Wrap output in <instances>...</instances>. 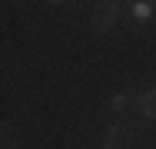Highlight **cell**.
I'll use <instances>...</instances> for the list:
<instances>
[{"instance_id":"cell-4","label":"cell","mask_w":156,"mask_h":149,"mask_svg":"<svg viewBox=\"0 0 156 149\" xmlns=\"http://www.w3.org/2000/svg\"><path fill=\"white\" fill-rule=\"evenodd\" d=\"M123 106H126V96L116 93V96H113V109H123Z\"/></svg>"},{"instance_id":"cell-9","label":"cell","mask_w":156,"mask_h":149,"mask_svg":"<svg viewBox=\"0 0 156 149\" xmlns=\"http://www.w3.org/2000/svg\"><path fill=\"white\" fill-rule=\"evenodd\" d=\"M47 3H63V0H47Z\"/></svg>"},{"instance_id":"cell-6","label":"cell","mask_w":156,"mask_h":149,"mask_svg":"<svg viewBox=\"0 0 156 149\" xmlns=\"http://www.w3.org/2000/svg\"><path fill=\"white\" fill-rule=\"evenodd\" d=\"M7 143H10V133H7V126L0 123V146H7Z\"/></svg>"},{"instance_id":"cell-2","label":"cell","mask_w":156,"mask_h":149,"mask_svg":"<svg viewBox=\"0 0 156 149\" xmlns=\"http://www.w3.org/2000/svg\"><path fill=\"white\" fill-rule=\"evenodd\" d=\"M129 146H133V133L120 123H113L103 136V149H129Z\"/></svg>"},{"instance_id":"cell-3","label":"cell","mask_w":156,"mask_h":149,"mask_svg":"<svg viewBox=\"0 0 156 149\" xmlns=\"http://www.w3.org/2000/svg\"><path fill=\"white\" fill-rule=\"evenodd\" d=\"M136 103H140V113H143V116L156 119V89H143V93L136 96Z\"/></svg>"},{"instance_id":"cell-5","label":"cell","mask_w":156,"mask_h":149,"mask_svg":"<svg viewBox=\"0 0 156 149\" xmlns=\"http://www.w3.org/2000/svg\"><path fill=\"white\" fill-rule=\"evenodd\" d=\"M136 17H140V20H146V17H150V7H146V3H140V7H136Z\"/></svg>"},{"instance_id":"cell-8","label":"cell","mask_w":156,"mask_h":149,"mask_svg":"<svg viewBox=\"0 0 156 149\" xmlns=\"http://www.w3.org/2000/svg\"><path fill=\"white\" fill-rule=\"evenodd\" d=\"M0 149H17V146H13V143H7V146H0Z\"/></svg>"},{"instance_id":"cell-7","label":"cell","mask_w":156,"mask_h":149,"mask_svg":"<svg viewBox=\"0 0 156 149\" xmlns=\"http://www.w3.org/2000/svg\"><path fill=\"white\" fill-rule=\"evenodd\" d=\"M129 3H133V0H113V7H116V10H123V7H129Z\"/></svg>"},{"instance_id":"cell-1","label":"cell","mask_w":156,"mask_h":149,"mask_svg":"<svg viewBox=\"0 0 156 149\" xmlns=\"http://www.w3.org/2000/svg\"><path fill=\"white\" fill-rule=\"evenodd\" d=\"M116 7H113V0H103V3H96L93 10V30L96 33H106V30H113V23H116Z\"/></svg>"}]
</instances>
